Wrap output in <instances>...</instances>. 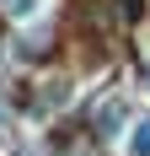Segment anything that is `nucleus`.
Returning <instances> with one entry per match:
<instances>
[{"label":"nucleus","instance_id":"f257e3e1","mask_svg":"<svg viewBox=\"0 0 150 156\" xmlns=\"http://www.w3.org/2000/svg\"><path fill=\"white\" fill-rule=\"evenodd\" d=\"M129 124V108H123V97H107L102 113H97V135H118V129Z\"/></svg>","mask_w":150,"mask_h":156},{"label":"nucleus","instance_id":"f03ea898","mask_svg":"<svg viewBox=\"0 0 150 156\" xmlns=\"http://www.w3.org/2000/svg\"><path fill=\"white\" fill-rule=\"evenodd\" d=\"M129 156H150V124H134V140H129Z\"/></svg>","mask_w":150,"mask_h":156},{"label":"nucleus","instance_id":"7ed1b4c3","mask_svg":"<svg viewBox=\"0 0 150 156\" xmlns=\"http://www.w3.org/2000/svg\"><path fill=\"white\" fill-rule=\"evenodd\" d=\"M0 11H11V16H32V11H38V0H0Z\"/></svg>","mask_w":150,"mask_h":156},{"label":"nucleus","instance_id":"20e7f679","mask_svg":"<svg viewBox=\"0 0 150 156\" xmlns=\"http://www.w3.org/2000/svg\"><path fill=\"white\" fill-rule=\"evenodd\" d=\"M0 129H5V108H0Z\"/></svg>","mask_w":150,"mask_h":156},{"label":"nucleus","instance_id":"39448f33","mask_svg":"<svg viewBox=\"0 0 150 156\" xmlns=\"http://www.w3.org/2000/svg\"><path fill=\"white\" fill-rule=\"evenodd\" d=\"M145 86H150V70H145Z\"/></svg>","mask_w":150,"mask_h":156}]
</instances>
